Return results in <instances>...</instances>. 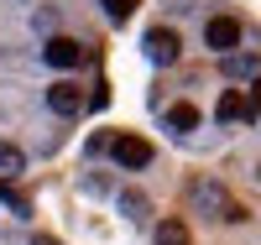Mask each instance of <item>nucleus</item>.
Masks as SVG:
<instances>
[{"mask_svg": "<svg viewBox=\"0 0 261 245\" xmlns=\"http://www.w3.org/2000/svg\"><path fill=\"white\" fill-rule=\"evenodd\" d=\"M167 125L188 136V130H199V110H193V104H172V110H167Z\"/></svg>", "mask_w": 261, "mask_h": 245, "instance_id": "9", "label": "nucleus"}, {"mask_svg": "<svg viewBox=\"0 0 261 245\" xmlns=\"http://www.w3.org/2000/svg\"><path fill=\"white\" fill-rule=\"evenodd\" d=\"M157 245H188V230H183V219H162V230H157Z\"/></svg>", "mask_w": 261, "mask_h": 245, "instance_id": "12", "label": "nucleus"}, {"mask_svg": "<svg viewBox=\"0 0 261 245\" xmlns=\"http://www.w3.org/2000/svg\"><path fill=\"white\" fill-rule=\"evenodd\" d=\"M214 120H225V125L246 120V94H241V89H225V94H220V104H214Z\"/></svg>", "mask_w": 261, "mask_h": 245, "instance_id": "7", "label": "nucleus"}, {"mask_svg": "<svg viewBox=\"0 0 261 245\" xmlns=\"http://www.w3.org/2000/svg\"><path fill=\"white\" fill-rule=\"evenodd\" d=\"M84 104H89V99H84V89L68 84V78H58V84L47 89V110H53V115H63V120H73Z\"/></svg>", "mask_w": 261, "mask_h": 245, "instance_id": "5", "label": "nucleus"}, {"mask_svg": "<svg viewBox=\"0 0 261 245\" xmlns=\"http://www.w3.org/2000/svg\"><path fill=\"white\" fill-rule=\"evenodd\" d=\"M105 11H110V16H115V21H125V16H130V11H136V0H105Z\"/></svg>", "mask_w": 261, "mask_h": 245, "instance_id": "14", "label": "nucleus"}, {"mask_svg": "<svg viewBox=\"0 0 261 245\" xmlns=\"http://www.w3.org/2000/svg\"><path fill=\"white\" fill-rule=\"evenodd\" d=\"M120 209H125V219H146V214H151V198L136 193V188H125V193H120Z\"/></svg>", "mask_w": 261, "mask_h": 245, "instance_id": "10", "label": "nucleus"}, {"mask_svg": "<svg viewBox=\"0 0 261 245\" xmlns=\"http://www.w3.org/2000/svg\"><path fill=\"white\" fill-rule=\"evenodd\" d=\"M193 204H199V209H214L220 219H230V225H235V219H246L241 204H230V193H225L220 183H193Z\"/></svg>", "mask_w": 261, "mask_h": 245, "instance_id": "3", "label": "nucleus"}, {"mask_svg": "<svg viewBox=\"0 0 261 245\" xmlns=\"http://www.w3.org/2000/svg\"><path fill=\"white\" fill-rule=\"evenodd\" d=\"M225 68H230V78H251L261 63H256L251 52H246V58H241V52H225Z\"/></svg>", "mask_w": 261, "mask_h": 245, "instance_id": "11", "label": "nucleus"}, {"mask_svg": "<svg viewBox=\"0 0 261 245\" xmlns=\"http://www.w3.org/2000/svg\"><path fill=\"white\" fill-rule=\"evenodd\" d=\"M141 52H146V63H157V68H172L178 52H183V42H178L172 26H151V32L141 37Z\"/></svg>", "mask_w": 261, "mask_h": 245, "instance_id": "1", "label": "nucleus"}, {"mask_svg": "<svg viewBox=\"0 0 261 245\" xmlns=\"http://www.w3.org/2000/svg\"><path fill=\"white\" fill-rule=\"evenodd\" d=\"M256 177H261V167H256Z\"/></svg>", "mask_w": 261, "mask_h": 245, "instance_id": "18", "label": "nucleus"}, {"mask_svg": "<svg viewBox=\"0 0 261 245\" xmlns=\"http://www.w3.org/2000/svg\"><path fill=\"white\" fill-rule=\"evenodd\" d=\"M32 245H58V240H53V235H37V240H32Z\"/></svg>", "mask_w": 261, "mask_h": 245, "instance_id": "17", "label": "nucleus"}, {"mask_svg": "<svg viewBox=\"0 0 261 245\" xmlns=\"http://www.w3.org/2000/svg\"><path fill=\"white\" fill-rule=\"evenodd\" d=\"M105 151H110L125 172H141V167L151 162V141H141V136H110V146H105Z\"/></svg>", "mask_w": 261, "mask_h": 245, "instance_id": "2", "label": "nucleus"}, {"mask_svg": "<svg viewBox=\"0 0 261 245\" xmlns=\"http://www.w3.org/2000/svg\"><path fill=\"white\" fill-rule=\"evenodd\" d=\"M21 172H27V151L0 141V177H21Z\"/></svg>", "mask_w": 261, "mask_h": 245, "instance_id": "8", "label": "nucleus"}, {"mask_svg": "<svg viewBox=\"0 0 261 245\" xmlns=\"http://www.w3.org/2000/svg\"><path fill=\"white\" fill-rule=\"evenodd\" d=\"M84 58H89V47L73 42V37H53L47 47H42V63H47V68H79Z\"/></svg>", "mask_w": 261, "mask_h": 245, "instance_id": "4", "label": "nucleus"}, {"mask_svg": "<svg viewBox=\"0 0 261 245\" xmlns=\"http://www.w3.org/2000/svg\"><path fill=\"white\" fill-rule=\"evenodd\" d=\"M0 204H6L11 214H27V209H32V204H27V193H16V188H11V177H0Z\"/></svg>", "mask_w": 261, "mask_h": 245, "instance_id": "13", "label": "nucleus"}, {"mask_svg": "<svg viewBox=\"0 0 261 245\" xmlns=\"http://www.w3.org/2000/svg\"><path fill=\"white\" fill-rule=\"evenodd\" d=\"M204 47H214V52H235V47H241V21H235V16H214L209 26H204Z\"/></svg>", "mask_w": 261, "mask_h": 245, "instance_id": "6", "label": "nucleus"}, {"mask_svg": "<svg viewBox=\"0 0 261 245\" xmlns=\"http://www.w3.org/2000/svg\"><path fill=\"white\" fill-rule=\"evenodd\" d=\"M246 110H251V115H261V78L251 84V104H246Z\"/></svg>", "mask_w": 261, "mask_h": 245, "instance_id": "16", "label": "nucleus"}, {"mask_svg": "<svg viewBox=\"0 0 261 245\" xmlns=\"http://www.w3.org/2000/svg\"><path fill=\"white\" fill-rule=\"evenodd\" d=\"M105 146H110V136H105V130H94V136H89V157H99Z\"/></svg>", "mask_w": 261, "mask_h": 245, "instance_id": "15", "label": "nucleus"}]
</instances>
